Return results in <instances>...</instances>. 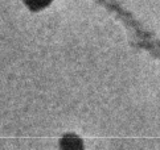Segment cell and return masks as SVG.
Returning a JSON list of instances; mask_svg holds the SVG:
<instances>
[{
  "instance_id": "cell-1",
  "label": "cell",
  "mask_w": 160,
  "mask_h": 150,
  "mask_svg": "<svg viewBox=\"0 0 160 150\" xmlns=\"http://www.w3.org/2000/svg\"><path fill=\"white\" fill-rule=\"evenodd\" d=\"M60 149L61 150H82V142L77 136L68 134L61 140Z\"/></svg>"
}]
</instances>
